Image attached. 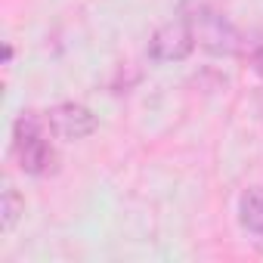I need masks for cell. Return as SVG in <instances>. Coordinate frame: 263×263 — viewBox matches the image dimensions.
Listing matches in <instances>:
<instances>
[{"label": "cell", "mask_w": 263, "mask_h": 263, "mask_svg": "<svg viewBox=\"0 0 263 263\" xmlns=\"http://www.w3.org/2000/svg\"><path fill=\"white\" fill-rule=\"evenodd\" d=\"M47 127H50L53 137L71 143V140H84V137L93 134L96 130V115L81 102H62L47 115Z\"/></svg>", "instance_id": "4"}, {"label": "cell", "mask_w": 263, "mask_h": 263, "mask_svg": "<svg viewBox=\"0 0 263 263\" xmlns=\"http://www.w3.org/2000/svg\"><path fill=\"white\" fill-rule=\"evenodd\" d=\"M254 68H257V71L263 74V47H260V50L254 53Z\"/></svg>", "instance_id": "7"}, {"label": "cell", "mask_w": 263, "mask_h": 263, "mask_svg": "<svg viewBox=\"0 0 263 263\" xmlns=\"http://www.w3.org/2000/svg\"><path fill=\"white\" fill-rule=\"evenodd\" d=\"M22 214H25V198L16 192L13 183H7L4 186V201H0V229H4V235H10L16 229Z\"/></svg>", "instance_id": "6"}, {"label": "cell", "mask_w": 263, "mask_h": 263, "mask_svg": "<svg viewBox=\"0 0 263 263\" xmlns=\"http://www.w3.org/2000/svg\"><path fill=\"white\" fill-rule=\"evenodd\" d=\"M192 22V31H195V41L211 50V53H232L238 47V31L232 28V22L214 10H198L195 16H189Z\"/></svg>", "instance_id": "3"}, {"label": "cell", "mask_w": 263, "mask_h": 263, "mask_svg": "<svg viewBox=\"0 0 263 263\" xmlns=\"http://www.w3.org/2000/svg\"><path fill=\"white\" fill-rule=\"evenodd\" d=\"M13 149L25 174H47L53 167L50 127L37 115H22L13 130Z\"/></svg>", "instance_id": "1"}, {"label": "cell", "mask_w": 263, "mask_h": 263, "mask_svg": "<svg viewBox=\"0 0 263 263\" xmlns=\"http://www.w3.org/2000/svg\"><path fill=\"white\" fill-rule=\"evenodd\" d=\"M195 31H192V22L189 16L186 19H177V22H167L161 25L155 34H152V44H149V56L155 62H180L186 59L192 50H195Z\"/></svg>", "instance_id": "2"}, {"label": "cell", "mask_w": 263, "mask_h": 263, "mask_svg": "<svg viewBox=\"0 0 263 263\" xmlns=\"http://www.w3.org/2000/svg\"><path fill=\"white\" fill-rule=\"evenodd\" d=\"M238 223L248 232L263 235V189H248L238 198Z\"/></svg>", "instance_id": "5"}]
</instances>
